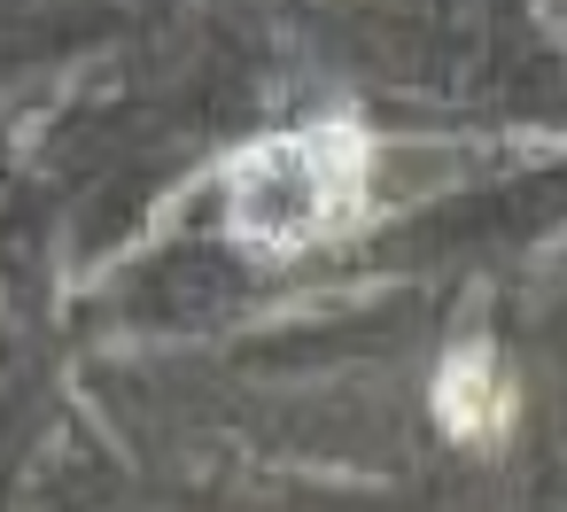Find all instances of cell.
Segmentation results:
<instances>
[{"mask_svg":"<svg viewBox=\"0 0 567 512\" xmlns=\"http://www.w3.org/2000/svg\"><path fill=\"white\" fill-rule=\"evenodd\" d=\"M373 133L358 117H311L249 140L226 164V241L257 264H296L365 226Z\"/></svg>","mask_w":567,"mask_h":512,"instance_id":"6da1fadb","label":"cell"},{"mask_svg":"<svg viewBox=\"0 0 567 512\" xmlns=\"http://www.w3.org/2000/svg\"><path fill=\"white\" fill-rule=\"evenodd\" d=\"M435 419H443L451 442H474V450H489V442L505 435V419H513V380H505V365H497L489 342H458V349L435 365Z\"/></svg>","mask_w":567,"mask_h":512,"instance_id":"7a4b0ae2","label":"cell"}]
</instances>
